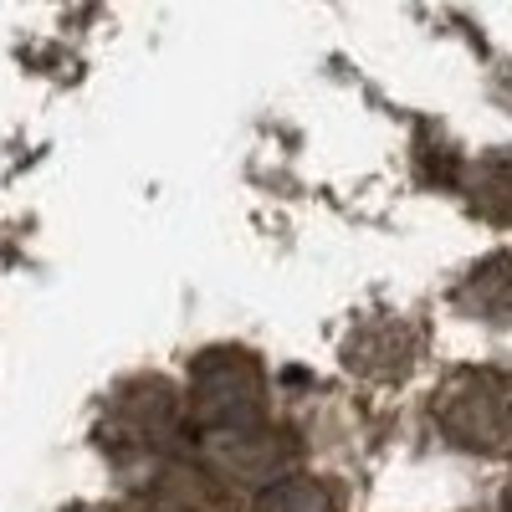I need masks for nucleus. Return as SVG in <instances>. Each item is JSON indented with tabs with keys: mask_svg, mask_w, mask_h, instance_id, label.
Wrapping results in <instances>:
<instances>
[{
	"mask_svg": "<svg viewBox=\"0 0 512 512\" xmlns=\"http://www.w3.org/2000/svg\"><path fill=\"white\" fill-rule=\"evenodd\" d=\"M262 512H333V507H328V497L318 487H277L262 502Z\"/></svg>",
	"mask_w": 512,
	"mask_h": 512,
	"instance_id": "nucleus-2",
	"label": "nucleus"
},
{
	"mask_svg": "<svg viewBox=\"0 0 512 512\" xmlns=\"http://www.w3.org/2000/svg\"><path fill=\"white\" fill-rule=\"evenodd\" d=\"M446 425L461 436V441H472V446H497L512 436V384L502 379H461L451 400H446Z\"/></svg>",
	"mask_w": 512,
	"mask_h": 512,
	"instance_id": "nucleus-1",
	"label": "nucleus"
}]
</instances>
